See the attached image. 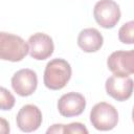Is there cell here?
Listing matches in <instances>:
<instances>
[{
	"label": "cell",
	"mask_w": 134,
	"mask_h": 134,
	"mask_svg": "<svg viewBox=\"0 0 134 134\" xmlns=\"http://www.w3.org/2000/svg\"><path fill=\"white\" fill-rule=\"evenodd\" d=\"M71 77V66L64 59H53L47 63L44 71V85L50 90H60Z\"/></svg>",
	"instance_id": "cell-1"
},
{
	"label": "cell",
	"mask_w": 134,
	"mask_h": 134,
	"mask_svg": "<svg viewBox=\"0 0 134 134\" xmlns=\"http://www.w3.org/2000/svg\"><path fill=\"white\" fill-rule=\"evenodd\" d=\"M27 53L28 45L21 37L0 31V60L19 62Z\"/></svg>",
	"instance_id": "cell-2"
},
{
	"label": "cell",
	"mask_w": 134,
	"mask_h": 134,
	"mask_svg": "<svg viewBox=\"0 0 134 134\" xmlns=\"http://www.w3.org/2000/svg\"><path fill=\"white\" fill-rule=\"evenodd\" d=\"M92 126L99 131H109L115 128L118 121L117 110L110 104L100 102L93 106L90 112Z\"/></svg>",
	"instance_id": "cell-3"
},
{
	"label": "cell",
	"mask_w": 134,
	"mask_h": 134,
	"mask_svg": "<svg viewBox=\"0 0 134 134\" xmlns=\"http://www.w3.org/2000/svg\"><path fill=\"white\" fill-rule=\"evenodd\" d=\"M93 16L103 28H113L120 19V9L113 0H99L94 5Z\"/></svg>",
	"instance_id": "cell-4"
},
{
	"label": "cell",
	"mask_w": 134,
	"mask_h": 134,
	"mask_svg": "<svg viewBox=\"0 0 134 134\" xmlns=\"http://www.w3.org/2000/svg\"><path fill=\"white\" fill-rule=\"evenodd\" d=\"M107 65L114 75L129 76L134 73V51H114L109 55Z\"/></svg>",
	"instance_id": "cell-5"
},
{
	"label": "cell",
	"mask_w": 134,
	"mask_h": 134,
	"mask_svg": "<svg viewBox=\"0 0 134 134\" xmlns=\"http://www.w3.org/2000/svg\"><path fill=\"white\" fill-rule=\"evenodd\" d=\"M38 86L37 73L28 68L18 70L12 77V87L20 96L31 95Z\"/></svg>",
	"instance_id": "cell-6"
},
{
	"label": "cell",
	"mask_w": 134,
	"mask_h": 134,
	"mask_svg": "<svg viewBox=\"0 0 134 134\" xmlns=\"http://www.w3.org/2000/svg\"><path fill=\"white\" fill-rule=\"evenodd\" d=\"M16 122L22 132H34L38 130L42 124V112L35 105H25L19 110Z\"/></svg>",
	"instance_id": "cell-7"
},
{
	"label": "cell",
	"mask_w": 134,
	"mask_h": 134,
	"mask_svg": "<svg viewBox=\"0 0 134 134\" xmlns=\"http://www.w3.org/2000/svg\"><path fill=\"white\" fill-rule=\"evenodd\" d=\"M28 52L35 60H46L53 53L54 45L52 39L43 32H37L29 37L27 41Z\"/></svg>",
	"instance_id": "cell-8"
},
{
	"label": "cell",
	"mask_w": 134,
	"mask_h": 134,
	"mask_svg": "<svg viewBox=\"0 0 134 134\" xmlns=\"http://www.w3.org/2000/svg\"><path fill=\"white\" fill-rule=\"evenodd\" d=\"M86 108L85 97L77 92H68L63 94L58 100V110L64 117L81 115Z\"/></svg>",
	"instance_id": "cell-9"
},
{
	"label": "cell",
	"mask_w": 134,
	"mask_h": 134,
	"mask_svg": "<svg viewBox=\"0 0 134 134\" xmlns=\"http://www.w3.org/2000/svg\"><path fill=\"white\" fill-rule=\"evenodd\" d=\"M107 93L118 102L127 100L133 92V80L129 76L112 75L106 81Z\"/></svg>",
	"instance_id": "cell-10"
},
{
	"label": "cell",
	"mask_w": 134,
	"mask_h": 134,
	"mask_svg": "<svg viewBox=\"0 0 134 134\" xmlns=\"http://www.w3.org/2000/svg\"><path fill=\"white\" fill-rule=\"evenodd\" d=\"M104 38L96 28H85L77 37V45L85 52H95L103 46Z\"/></svg>",
	"instance_id": "cell-11"
},
{
	"label": "cell",
	"mask_w": 134,
	"mask_h": 134,
	"mask_svg": "<svg viewBox=\"0 0 134 134\" xmlns=\"http://www.w3.org/2000/svg\"><path fill=\"white\" fill-rule=\"evenodd\" d=\"M133 32H134V22L129 21L125 23L118 30L119 41L125 44H133Z\"/></svg>",
	"instance_id": "cell-12"
},
{
	"label": "cell",
	"mask_w": 134,
	"mask_h": 134,
	"mask_svg": "<svg viewBox=\"0 0 134 134\" xmlns=\"http://www.w3.org/2000/svg\"><path fill=\"white\" fill-rule=\"evenodd\" d=\"M15 96L4 87L0 86V110H10L15 106Z\"/></svg>",
	"instance_id": "cell-13"
},
{
	"label": "cell",
	"mask_w": 134,
	"mask_h": 134,
	"mask_svg": "<svg viewBox=\"0 0 134 134\" xmlns=\"http://www.w3.org/2000/svg\"><path fill=\"white\" fill-rule=\"evenodd\" d=\"M64 133H70V134L85 133V134H87L88 130L81 122H71L69 125H64Z\"/></svg>",
	"instance_id": "cell-14"
},
{
	"label": "cell",
	"mask_w": 134,
	"mask_h": 134,
	"mask_svg": "<svg viewBox=\"0 0 134 134\" xmlns=\"http://www.w3.org/2000/svg\"><path fill=\"white\" fill-rule=\"evenodd\" d=\"M10 131L9 124L5 118L0 117V134H8Z\"/></svg>",
	"instance_id": "cell-15"
},
{
	"label": "cell",
	"mask_w": 134,
	"mask_h": 134,
	"mask_svg": "<svg viewBox=\"0 0 134 134\" xmlns=\"http://www.w3.org/2000/svg\"><path fill=\"white\" fill-rule=\"evenodd\" d=\"M47 133H64V125H53L51 128L47 130Z\"/></svg>",
	"instance_id": "cell-16"
}]
</instances>
